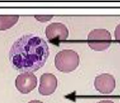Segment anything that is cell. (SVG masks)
I'll return each mask as SVG.
<instances>
[{"label": "cell", "mask_w": 120, "mask_h": 103, "mask_svg": "<svg viewBox=\"0 0 120 103\" xmlns=\"http://www.w3.org/2000/svg\"><path fill=\"white\" fill-rule=\"evenodd\" d=\"M49 54V46L41 37L34 34L24 35L14 42L9 60L15 69L34 72L42 67Z\"/></svg>", "instance_id": "cell-1"}, {"label": "cell", "mask_w": 120, "mask_h": 103, "mask_svg": "<svg viewBox=\"0 0 120 103\" xmlns=\"http://www.w3.org/2000/svg\"><path fill=\"white\" fill-rule=\"evenodd\" d=\"M79 61V56L76 52L72 49H63L56 54L54 63L59 71L69 73L76 69Z\"/></svg>", "instance_id": "cell-2"}, {"label": "cell", "mask_w": 120, "mask_h": 103, "mask_svg": "<svg viewBox=\"0 0 120 103\" xmlns=\"http://www.w3.org/2000/svg\"><path fill=\"white\" fill-rule=\"evenodd\" d=\"M110 33L105 29H96L89 33L87 36V44L91 48L96 51L108 49L111 43Z\"/></svg>", "instance_id": "cell-3"}, {"label": "cell", "mask_w": 120, "mask_h": 103, "mask_svg": "<svg viewBox=\"0 0 120 103\" xmlns=\"http://www.w3.org/2000/svg\"><path fill=\"white\" fill-rule=\"evenodd\" d=\"M46 36L51 42L58 43L68 38V30L64 24L53 22L46 27Z\"/></svg>", "instance_id": "cell-4"}, {"label": "cell", "mask_w": 120, "mask_h": 103, "mask_svg": "<svg viewBox=\"0 0 120 103\" xmlns=\"http://www.w3.org/2000/svg\"><path fill=\"white\" fill-rule=\"evenodd\" d=\"M15 85L19 91L27 94L33 91L37 85V78L32 72H25L17 77Z\"/></svg>", "instance_id": "cell-5"}, {"label": "cell", "mask_w": 120, "mask_h": 103, "mask_svg": "<svg viewBox=\"0 0 120 103\" xmlns=\"http://www.w3.org/2000/svg\"><path fill=\"white\" fill-rule=\"evenodd\" d=\"M95 88L102 94H110L116 87L115 79L108 73H103L98 75L94 81Z\"/></svg>", "instance_id": "cell-6"}, {"label": "cell", "mask_w": 120, "mask_h": 103, "mask_svg": "<svg viewBox=\"0 0 120 103\" xmlns=\"http://www.w3.org/2000/svg\"><path fill=\"white\" fill-rule=\"evenodd\" d=\"M57 85V79L54 74L44 73L41 76L39 92L42 96H49L55 92Z\"/></svg>", "instance_id": "cell-7"}, {"label": "cell", "mask_w": 120, "mask_h": 103, "mask_svg": "<svg viewBox=\"0 0 120 103\" xmlns=\"http://www.w3.org/2000/svg\"><path fill=\"white\" fill-rule=\"evenodd\" d=\"M19 19V15H0V30L11 28L17 23Z\"/></svg>", "instance_id": "cell-8"}, {"label": "cell", "mask_w": 120, "mask_h": 103, "mask_svg": "<svg viewBox=\"0 0 120 103\" xmlns=\"http://www.w3.org/2000/svg\"><path fill=\"white\" fill-rule=\"evenodd\" d=\"M53 17V15H35V18L39 21L45 22L50 20Z\"/></svg>", "instance_id": "cell-9"}, {"label": "cell", "mask_w": 120, "mask_h": 103, "mask_svg": "<svg viewBox=\"0 0 120 103\" xmlns=\"http://www.w3.org/2000/svg\"><path fill=\"white\" fill-rule=\"evenodd\" d=\"M115 37L116 41L120 43V23L116 27L115 31Z\"/></svg>", "instance_id": "cell-10"}, {"label": "cell", "mask_w": 120, "mask_h": 103, "mask_svg": "<svg viewBox=\"0 0 120 103\" xmlns=\"http://www.w3.org/2000/svg\"><path fill=\"white\" fill-rule=\"evenodd\" d=\"M97 103H115L112 101L110 100H101L99 102H97Z\"/></svg>", "instance_id": "cell-11"}, {"label": "cell", "mask_w": 120, "mask_h": 103, "mask_svg": "<svg viewBox=\"0 0 120 103\" xmlns=\"http://www.w3.org/2000/svg\"><path fill=\"white\" fill-rule=\"evenodd\" d=\"M28 103H44L42 102H41V101H40V100H33L30 101V102H28Z\"/></svg>", "instance_id": "cell-12"}]
</instances>
